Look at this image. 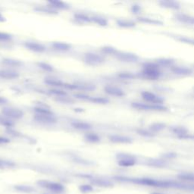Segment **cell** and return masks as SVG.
<instances>
[{
    "instance_id": "1",
    "label": "cell",
    "mask_w": 194,
    "mask_h": 194,
    "mask_svg": "<svg viewBox=\"0 0 194 194\" xmlns=\"http://www.w3.org/2000/svg\"><path fill=\"white\" fill-rule=\"evenodd\" d=\"M143 73L148 78H152V79H156L159 78L161 73L159 71L158 65L153 63H147L144 65L143 71Z\"/></svg>"
},
{
    "instance_id": "2",
    "label": "cell",
    "mask_w": 194,
    "mask_h": 194,
    "mask_svg": "<svg viewBox=\"0 0 194 194\" xmlns=\"http://www.w3.org/2000/svg\"><path fill=\"white\" fill-rule=\"evenodd\" d=\"M131 106L134 109H139V110H146V111H164L166 110V107L162 106L158 104H153V105H149V104L143 103V102H132Z\"/></svg>"
},
{
    "instance_id": "3",
    "label": "cell",
    "mask_w": 194,
    "mask_h": 194,
    "mask_svg": "<svg viewBox=\"0 0 194 194\" xmlns=\"http://www.w3.org/2000/svg\"><path fill=\"white\" fill-rule=\"evenodd\" d=\"M133 182L136 184H143V185L152 186H158V187H166V186H170V184L168 182H164V181H159L150 178H141V179H135L133 180Z\"/></svg>"
},
{
    "instance_id": "4",
    "label": "cell",
    "mask_w": 194,
    "mask_h": 194,
    "mask_svg": "<svg viewBox=\"0 0 194 194\" xmlns=\"http://www.w3.org/2000/svg\"><path fill=\"white\" fill-rule=\"evenodd\" d=\"M118 159V164L122 167H131L136 164V159L129 154L121 153L117 155Z\"/></svg>"
},
{
    "instance_id": "5",
    "label": "cell",
    "mask_w": 194,
    "mask_h": 194,
    "mask_svg": "<svg viewBox=\"0 0 194 194\" xmlns=\"http://www.w3.org/2000/svg\"><path fill=\"white\" fill-rule=\"evenodd\" d=\"M84 58H85V61L90 65H100L105 61V58L103 56L93 52L86 53Z\"/></svg>"
},
{
    "instance_id": "6",
    "label": "cell",
    "mask_w": 194,
    "mask_h": 194,
    "mask_svg": "<svg viewBox=\"0 0 194 194\" xmlns=\"http://www.w3.org/2000/svg\"><path fill=\"white\" fill-rule=\"evenodd\" d=\"M3 114L5 116L9 117V118H14V119H20V118H23L24 112L20 109H16V108L12 107H5L3 108L2 110Z\"/></svg>"
},
{
    "instance_id": "7",
    "label": "cell",
    "mask_w": 194,
    "mask_h": 194,
    "mask_svg": "<svg viewBox=\"0 0 194 194\" xmlns=\"http://www.w3.org/2000/svg\"><path fill=\"white\" fill-rule=\"evenodd\" d=\"M116 58L120 61L124 62H136L138 61L139 57L133 53L118 52L115 55Z\"/></svg>"
},
{
    "instance_id": "8",
    "label": "cell",
    "mask_w": 194,
    "mask_h": 194,
    "mask_svg": "<svg viewBox=\"0 0 194 194\" xmlns=\"http://www.w3.org/2000/svg\"><path fill=\"white\" fill-rule=\"evenodd\" d=\"M34 119L36 121L42 122V123L46 124H52L56 123L57 121L56 117L52 115H41V114H36L34 116Z\"/></svg>"
},
{
    "instance_id": "9",
    "label": "cell",
    "mask_w": 194,
    "mask_h": 194,
    "mask_svg": "<svg viewBox=\"0 0 194 194\" xmlns=\"http://www.w3.org/2000/svg\"><path fill=\"white\" fill-rule=\"evenodd\" d=\"M142 97L146 102H153V103L158 104V105L159 103H162V102H163V100H162L160 97L157 96L156 95L154 94V93L148 92V91H144V92H143Z\"/></svg>"
},
{
    "instance_id": "10",
    "label": "cell",
    "mask_w": 194,
    "mask_h": 194,
    "mask_svg": "<svg viewBox=\"0 0 194 194\" xmlns=\"http://www.w3.org/2000/svg\"><path fill=\"white\" fill-rule=\"evenodd\" d=\"M109 140L114 143H132V140L130 137L123 136V135L114 134L109 136Z\"/></svg>"
},
{
    "instance_id": "11",
    "label": "cell",
    "mask_w": 194,
    "mask_h": 194,
    "mask_svg": "<svg viewBox=\"0 0 194 194\" xmlns=\"http://www.w3.org/2000/svg\"><path fill=\"white\" fill-rule=\"evenodd\" d=\"M104 89H105V92L107 93V94L110 95V96L121 97L123 96L124 95V91L122 90L121 89L118 88V87H115V86H111V85L105 86Z\"/></svg>"
},
{
    "instance_id": "12",
    "label": "cell",
    "mask_w": 194,
    "mask_h": 194,
    "mask_svg": "<svg viewBox=\"0 0 194 194\" xmlns=\"http://www.w3.org/2000/svg\"><path fill=\"white\" fill-rule=\"evenodd\" d=\"M24 46L26 48L30 49V50L36 52H43L46 49V47L43 44L36 43V42H26L24 43Z\"/></svg>"
},
{
    "instance_id": "13",
    "label": "cell",
    "mask_w": 194,
    "mask_h": 194,
    "mask_svg": "<svg viewBox=\"0 0 194 194\" xmlns=\"http://www.w3.org/2000/svg\"><path fill=\"white\" fill-rule=\"evenodd\" d=\"M19 77V74L16 71L9 70H0V78L5 79H16Z\"/></svg>"
},
{
    "instance_id": "14",
    "label": "cell",
    "mask_w": 194,
    "mask_h": 194,
    "mask_svg": "<svg viewBox=\"0 0 194 194\" xmlns=\"http://www.w3.org/2000/svg\"><path fill=\"white\" fill-rule=\"evenodd\" d=\"M159 5L162 7L171 9H179L180 4L176 1H161L159 2Z\"/></svg>"
},
{
    "instance_id": "15",
    "label": "cell",
    "mask_w": 194,
    "mask_h": 194,
    "mask_svg": "<svg viewBox=\"0 0 194 194\" xmlns=\"http://www.w3.org/2000/svg\"><path fill=\"white\" fill-rule=\"evenodd\" d=\"M71 125H72L73 127H74L75 129L81 130V131H87V130H89L92 128V125H91L90 124L82 121H74L71 124Z\"/></svg>"
},
{
    "instance_id": "16",
    "label": "cell",
    "mask_w": 194,
    "mask_h": 194,
    "mask_svg": "<svg viewBox=\"0 0 194 194\" xmlns=\"http://www.w3.org/2000/svg\"><path fill=\"white\" fill-rule=\"evenodd\" d=\"M177 19L181 22L188 24H194V17L184 14H180L177 15Z\"/></svg>"
},
{
    "instance_id": "17",
    "label": "cell",
    "mask_w": 194,
    "mask_h": 194,
    "mask_svg": "<svg viewBox=\"0 0 194 194\" xmlns=\"http://www.w3.org/2000/svg\"><path fill=\"white\" fill-rule=\"evenodd\" d=\"M52 46L57 50L67 51L71 48V46L68 43H63V42H54L52 43Z\"/></svg>"
},
{
    "instance_id": "18",
    "label": "cell",
    "mask_w": 194,
    "mask_h": 194,
    "mask_svg": "<svg viewBox=\"0 0 194 194\" xmlns=\"http://www.w3.org/2000/svg\"><path fill=\"white\" fill-rule=\"evenodd\" d=\"M174 133L177 134L180 138H184L186 135H188V130L184 127H175L172 129Z\"/></svg>"
},
{
    "instance_id": "19",
    "label": "cell",
    "mask_w": 194,
    "mask_h": 194,
    "mask_svg": "<svg viewBox=\"0 0 194 194\" xmlns=\"http://www.w3.org/2000/svg\"><path fill=\"white\" fill-rule=\"evenodd\" d=\"M171 70L175 74L180 75H187L192 73V71L190 70V69L184 67H179V66L173 67Z\"/></svg>"
},
{
    "instance_id": "20",
    "label": "cell",
    "mask_w": 194,
    "mask_h": 194,
    "mask_svg": "<svg viewBox=\"0 0 194 194\" xmlns=\"http://www.w3.org/2000/svg\"><path fill=\"white\" fill-rule=\"evenodd\" d=\"M46 188H48L53 192H56V193H61L64 190V186L61 184L54 182H49Z\"/></svg>"
},
{
    "instance_id": "21",
    "label": "cell",
    "mask_w": 194,
    "mask_h": 194,
    "mask_svg": "<svg viewBox=\"0 0 194 194\" xmlns=\"http://www.w3.org/2000/svg\"><path fill=\"white\" fill-rule=\"evenodd\" d=\"M48 3L51 7H54V8H57L59 9L69 8L68 5L61 1H49Z\"/></svg>"
},
{
    "instance_id": "22",
    "label": "cell",
    "mask_w": 194,
    "mask_h": 194,
    "mask_svg": "<svg viewBox=\"0 0 194 194\" xmlns=\"http://www.w3.org/2000/svg\"><path fill=\"white\" fill-rule=\"evenodd\" d=\"M92 183L94 185L102 186V187H109V186H111L113 185L109 181L102 180V179H94V180L92 181Z\"/></svg>"
},
{
    "instance_id": "23",
    "label": "cell",
    "mask_w": 194,
    "mask_h": 194,
    "mask_svg": "<svg viewBox=\"0 0 194 194\" xmlns=\"http://www.w3.org/2000/svg\"><path fill=\"white\" fill-rule=\"evenodd\" d=\"M180 180L188 181V182H194V174L193 173H181L180 175H177Z\"/></svg>"
},
{
    "instance_id": "24",
    "label": "cell",
    "mask_w": 194,
    "mask_h": 194,
    "mask_svg": "<svg viewBox=\"0 0 194 194\" xmlns=\"http://www.w3.org/2000/svg\"><path fill=\"white\" fill-rule=\"evenodd\" d=\"M117 24H118V26L124 27V28H130V27H135L136 24H135L132 21H129V20H124V19H121L118 20L117 21Z\"/></svg>"
},
{
    "instance_id": "25",
    "label": "cell",
    "mask_w": 194,
    "mask_h": 194,
    "mask_svg": "<svg viewBox=\"0 0 194 194\" xmlns=\"http://www.w3.org/2000/svg\"><path fill=\"white\" fill-rule=\"evenodd\" d=\"M45 83L51 86H55V87H65V83L61 81V80L54 79V78H47L45 80Z\"/></svg>"
},
{
    "instance_id": "26",
    "label": "cell",
    "mask_w": 194,
    "mask_h": 194,
    "mask_svg": "<svg viewBox=\"0 0 194 194\" xmlns=\"http://www.w3.org/2000/svg\"><path fill=\"white\" fill-rule=\"evenodd\" d=\"M138 21L142 23H145L148 24H155V25H162V22L158 21V20L155 19H152V18H139Z\"/></svg>"
},
{
    "instance_id": "27",
    "label": "cell",
    "mask_w": 194,
    "mask_h": 194,
    "mask_svg": "<svg viewBox=\"0 0 194 194\" xmlns=\"http://www.w3.org/2000/svg\"><path fill=\"white\" fill-rule=\"evenodd\" d=\"M85 139L87 141L90 143H97L100 140V137H99L96 133H87V134L85 135Z\"/></svg>"
},
{
    "instance_id": "28",
    "label": "cell",
    "mask_w": 194,
    "mask_h": 194,
    "mask_svg": "<svg viewBox=\"0 0 194 194\" xmlns=\"http://www.w3.org/2000/svg\"><path fill=\"white\" fill-rule=\"evenodd\" d=\"M91 21H93L97 24L101 26H106L108 24V21L105 18L102 17H93L91 18Z\"/></svg>"
},
{
    "instance_id": "29",
    "label": "cell",
    "mask_w": 194,
    "mask_h": 194,
    "mask_svg": "<svg viewBox=\"0 0 194 194\" xmlns=\"http://www.w3.org/2000/svg\"><path fill=\"white\" fill-rule=\"evenodd\" d=\"M89 101L97 104H107L109 102L108 99L103 98V97H90Z\"/></svg>"
},
{
    "instance_id": "30",
    "label": "cell",
    "mask_w": 194,
    "mask_h": 194,
    "mask_svg": "<svg viewBox=\"0 0 194 194\" xmlns=\"http://www.w3.org/2000/svg\"><path fill=\"white\" fill-rule=\"evenodd\" d=\"M3 63L5 64V65H10V66H20L21 65V62L18 61V60L15 59H12V58H5V59L3 60Z\"/></svg>"
},
{
    "instance_id": "31",
    "label": "cell",
    "mask_w": 194,
    "mask_h": 194,
    "mask_svg": "<svg viewBox=\"0 0 194 194\" xmlns=\"http://www.w3.org/2000/svg\"><path fill=\"white\" fill-rule=\"evenodd\" d=\"M165 128V124L163 123H154L150 125V129L155 132H159V131H162Z\"/></svg>"
},
{
    "instance_id": "32",
    "label": "cell",
    "mask_w": 194,
    "mask_h": 194,
    "mask_svg": "<svg viewBox=\"0 0 194 194\" xmlns=\"http://www.w3.org/2000/svg\"><path fill=\"white\" fill-rule=\"evenodd\" d=\"M35 111L36 114H41V115H52V112L49 110V109L43 107H36L35 108Z\"/></svg>"
},
{
    "instance_id": "33",
    "label": "cell",
    "mask_w": 194,
    "mask_h": 194,
    "mask_svg": "<svg viewBox=\"0 0 194 194\" xmlns=\"http://www.w3.org/2000/svg\"><path fill=\"white\" fill-rule=\"evenodd\" d=\"M102 51L105 54H110V55H116L118 52L117 49L112 46H104L102 48Z\"/></svg>"
},
{
    "instance_id": "34",
    "label": "cell",
    "mask_w": 194,
    "mask_h": 194,
    "mask_svg": "<svg viewBox=\"0 0 194 194\" xmlns=\"http://www.w3.org/2000/svg\"><path fill=\"white\" fill-rule=\"evenodd\" d=\"M15 189L21 192H24V193H30L32 192L34 189L30 186L26 185H18L15 186Z\"/></svg>"
},
{
    "instance_id": "35",
    "label": "cell",
    "mask_w": 194,
    "mask_h": 194,
    "mask_svg": "<svg viewBox=\"0 0 194 194\" xmlns=\"http://www.w3.org/2000/svg\"><path fill=\"white\" fill-rule=\"evenodd\" d=\"M79 190L82 193H90L93 190V187L91 185L89 184H83V185H80L79 186Z\"/></svg>"
},
{
    "instance_id": "36",
    "label": "cell",
    "mask_w": 194,
    "mask_h": 194,
    "mask_svg": "<svg viewBox=\"0 0 194 194\" xmlns=\"http://www.w3.org/2000/svg\"><path fill=\"white\" fill-rule=\"evenodd\" d=\"M157 63L161 65H171L174 63V61L170 58H159L157 60Z\"/></svg>"
},
{
    "instance_id": "37",
    "label": "cell",
    "mask_w": 194,
    "mask_h": 194,
    "mask_svg": "<svg viewBox=\"0 0 194 194\" xmlns=\"http://www.w3.org/2000/svg\"><path fill=\"white\" fill-rule=\"evenodd\" d=\"M39 66L40 68H42L43 70H44L46 71H49V72H51V71H52L54 70V68H53V67L52 65H49L48 63H45V62H40L39 64Z\"/></svg>"
},
{
    "instance_id": "38",
    "label": "cell",
    "mask_w": 194,
    "mask_h": 194,
    "mask_svg": "<svg viewBox=\"0 0 194 194\" xmlns=\"http://www.w3.org/2000/svg\"><path fill=\"white\" fill-rule=\"evenodd\" d=\"M75 18L77 19L80 20L81 21H84V22H89L91 21V18H89V16L86 15L84 14H75Z\"/></svg>"
},
{
    "instance_id": "39",
    "label": "cell",
    "mask_w": 194,
    "mask_h": 194,
    "mask_svg": "<svg viewBox=\"0 0 194 194\" xmlns=\"http://www.w3.org/2000/svg\"><path fill=\"white\" fill-rule=\"evenodd\" d=\"M49 93H50L51 94L58 96V97L65 96L67 95V93H65V91L61 90V89H50V90H49Z\"/></svg>"
},
{
    "instance_id": "40",
    "label": "cell",
    "mask_w": 194,
    "mask_h": 194,
    "mask_svg": "<svg viewBox=\"0 0 194 194\" xmlns=\"http://www.w3.org/2000/svg\"><path fill=\"white\" fill-rule=\"evenodd\" d=\"M0 124L3 126H5V127H11L12 126H13V123H12L11 121L4 119V118H0Z\"/></svg>"
},
{
    "instance_id": "41",
    "label": "cell",
    "mask_w": 194,
    "mask_h": 194,
    "mask_svg": "<svg viewBox=\"0 0 194 194\" xmlns=\"http://www.w3.org/2000/svg\"><path fill=\"white\" fill-rule=\"evenodd\" d=\"M14 164L12 162H8V161L1 160L0 159V168H6V167H11V166H14Z\"/></svg>"
},
{
    "instance_id": "42",
    "label": "cell",
    "mask_w": 194,
    "mask_h": 194,
    "mask_svg": "<svg viewBox=\"0 0 194 194\" xmlns=\"http://www.w3.org/2000/svg\"><path fill=\"white\" fill-rule=\"evenodd\" d=\"M11 39H12V36L10 34L0 32V41H6V40H9Z\"/></svg>"
},
{
    "instance_id": "43",
    "label": "cell",
    "mask_w": 194,
    "mask_h": 194,
    "mask_svg": "<svg viewBox=\"0 0 194 194\" xmlns=\"http://www.w3.org/2000/svg\"><path fill=\"white\" fill-rule=\"evenodd\" d=\"M58 101H61L62 102H65V103H71V102H74L72 100L67 98L66 96H61L59 97V99H58Z\"/></svg>"
},
{
    "instance_id": "44",
    "label": "cell",
    "mask_w": 194,
    "mask_h": 194,
    "mask_svg": "<svg viewBox=\"0 0 194 194\" xmlns=\"http://www.w3.org/2000/svg\"><path fill=\"white\" fill-rule=\"evenodd\" d=\"M118 76L121 78H124V79H130V78H133V77H134L133 74H131V73H127V72L121 73V74H120Z\"/></svg>"
},
{
    "instance_id": "45",
    "label": "cell",
    "mask_w": 194,
    "mask_h": 194,
    "mask_svg": "<svg viewBox=\"0 0 194 194\" xmlns=\"http://www.w3.org/2000/svg\"><path fill=\"white\" fill-rule=\"evenodd\" d=\"M74 96L76 97V98L80 99V100H89V99H90L91 96H87V95L85 94H75Z\"/></svg>"
},
{
    "instance_id": "46",
    "label": "cell",
    "mask_w": 194,
    "mask_h": 194,
    "mask_svg": "<svg viewBox=\"0 0 194 194\" xmlns=\"http://www.w3.org/2000/svg\"><path fill=\"white\" fill-rule=\"evenodd\" d=\"M37 184H39L40 186H43V187H47L48 184H49V181H46V180H41L37 181Z\"/></svg>"
},
{
    "instance_id": "47",
    "label": "cell",
    "mask_w": 194,
    "mask_h": 194,
    "mask_svg": "<svg viewBox=\"0 0 194 194\" xmlns=\"http://www.w3.org/2000/svg\"><path fill=\"white\" fill-rule=\"evenodd\" d=\"M140 11V5H134L132 6V12L133 13H135V14H137L139 13Z\"/></svg>"
},
{
    "instance_id": "48",
    "label": "cell",
    "mask_w": 194,
    "mask_h": 194,
    "mask_svg": "<svg viewBox=\"0 0 194 194\" xmlns=\"http://www.w3.org/2000/svg\"><path fill=\"white\" fill-rule=\"evenodd\" d=\"M139 134L143 135V136H145V137H151L152 134L149 132H147V131H144V130H140V131H138Z\"/></svg>"
},
{
    "instance_id": "49",
    "label": "cell",
    "mask_w": 194,
    "mask_h": 194,
    "mask_svg": "<svg viewBox=\"0 0 194 194\" xmlns=\"http://www.w3.org/2000/svg\"><path fill=\"white\" fill-rule=\"evenodd\" d=\"M8 143H9V140H8V139L5 138V137H0V144Z\"/></svg>"
},
{
    "instance_id": "50",
    "label": "cell",
    "mask_w": 194,
    "mask_h": 194,
    "mask_svg": "<svg viewBox=\"0 0 194 194\" xmlns=\"http://www.w3.org/2000/svg\"><path fill=\"white\" fill-rule=\"evenodd\" d=\"M181 41H184L185 42V43H192V44H194V40H190V39H187V38H181V39H180Z\"/></svg>"
},
{
    "instance_id": "51",
    "label": "cell",
    "mask_w": 194,
    "mask_h": 194,
    "mask_svg": "<svg viewBox=\"0 0 194 194\" xmlns=\"http://www.w3.org/2000/svg\"><path fill=\"white\" fill-rule=\"evenodd\" d=\"M7 102V100H5V98H3V97L0 96V104H5Z\"/></svg>"
},
{
    "instance_id": "52",
    "label": "cell",
    "mask_w": 194,
    "mask_h": 194,
    "mask_svg": "<svg viewBox=\"0 0 194 194\" xmlns=\"http://www.w3.org/2000/svg\"><path fill=\"white\" fill-rule=\"evenodd\" d=\"M150 194H164V193H158V192H154V193H152Z\"/></svg>"
}]
</instances>
